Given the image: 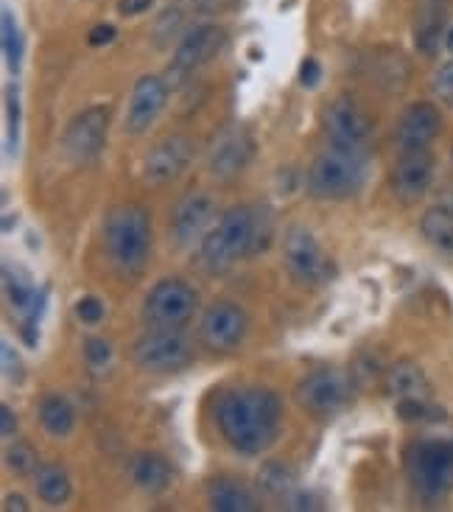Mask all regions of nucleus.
Listing matches in <instances>:
<instances>
[{"instance_id": "nucleus-1", "label": "nucleus", "mask_w": 453, "mask_h": 512, "mask_svg": "<svg viewBox=\"0 0 453 512\" xmlns=\"http://www.w3.org/2000/svg\"><path fill=\"white\" fill-rule=\"evenodd\" d=\"M280 415L283 406L272 389H230L216 403V423L221 437L238 454L247 457H258L266 448H272L280 431Z\"/></svg>"}, {"instance_id": "nucleus-2", "label": "nucleus", "mask_w": 453, "mask_h": 512, "mask_svg": "<svg viewBox=\"0 0 453 512\" xmlns=\"http://www.w3.org/2000/svg\"><path fill=\"white\" fill-rule=\"evenodd\" d=\"M258 252V208L235 205L202 241V263L210 275H224L235 263Z\"/></svg>"}, {"instance_id": "nucleus-3", "label": "nucleus", "mask_w": 453, "mask_h": 512, "mask_svg": "<svg viewBox=\"0 0 453 512\" xmlns=\"http://www.w3.org/2000/svg\"><path fill=\"white\" fill-rule=\"evenodd\" d=\"M104 247L118 275L135 277L146 269L151 252L149 210L140 205L115 208L104 224Z\"/></svg>"}, {"instance_id": "nucleus-4", "label": "nucleus", "mask_w": 453, "mask_h": 512, "mask_svg": "<svg viewBox=\"0 0 453 512\" xmlns=\"http://www.w3.org/2000/svg\"><path fill=\"white\" fill-rule=\"evenodd\" d=\"M370 154L344 146H330L308 168V194L322 202H342L356 196L367 182Z\"/></svg>"}, {"instance_id": "nucleus-5", "label": "nucleus", "mask_w": 453, "mask_h": 512, "mask_svg": "<svg viewBox=\"0 0 453 512\" xmlns=\"http://www.w3.org/2000/svg\"><path fill=\"white\" fill-rule=\"evenodd\" d=\"M406 471L423 499H445L453 490V440L414 443L406 454Z\"/></svg>"}, {"instance_id": "nucleus-6", "label": "nucleus", "mask_w": 453, "mask_h": 512, "mask_svg": "<svg viewBox=\"0 0 453 512\" xmlns=\"http://www.w3.org/2000/svg\"><path fill=\"white\" fill-rule=\"evenodd\" d=\"M283 255H286V266L305 286H325L336 277V266L330 261L325 250L319 247L311 230H305L302 224H291L283 238Z\"/></svg>"}, {"instance_id": "nucleus-7", "label": "nucleus", "mask_w": 453, "mask_h": 512, "mask_svg": "<svg viewBox=\"0 0 453 512\" xmlns=\"http://www.w3.org/2000/svg\"><path fill=\"white\" fill-rule=\"evenodd\" d=\"M199 305L196 291L177 277L160 280L154 289L149 291L146 303H143V319L149 322L151 328H171L179 331L182 325H188Z\"/></svg>"}, {"instance_id": "nucleus-8", "label": "nucleus", "mask_w": 453, "mask_h": 512, "mask_svg": "<svg viewBox=\"0 0 453 512\" xmlns=\"http://www.w3.org/2000/svg\"><path fill=\"white\" fill-rule=\"evenodd\" d=\"M350 378L336 370V367H322L314 370L311 375L302 378V384L297 387V401L305 412H311L314 417H333L342 412L344 406L350 403Z\"/></svg>"}, {"instance_id": "nucleus-9", "label": "nucleus", "mask_w": 453, "mask_h": 512, "mask_svg": "<svg viewBox=\"0 0 453 512\" xmlns=\"http://www.w3.org/2000/svg\"><path fill=\"white\" fill-rule=\"evenodd\" d=\"M135 364L146 373H177L191 364V347L185 336L171 328H151L135 342Z\"/></svg>"}, {"instance_id": "nucleus-10", "label": "nucleus", "mask_w": 453, "mask_h": 512, "mask_svg": "<svg viewBox=\"0 0 453 512\" xmlns=\"http://www.w3.org/2000/svg\"><path fill=\"white\" fill-rule=\"evenodd\" d=\"M247 331V311L238 303L221 300V303H213L205 311L202 325H199V342H202L210 353H233V350L241 347Z\"/></svg>"}, {"instance_id": "nucleus-11", "label": "nucleus", "mask_w": 453, "mask_h": 512, "mask_svg": "<svg viewBox=\"0 0 453 512\" xmlns=\"http://www.w3.org/2000/svg\"><path fill=\"white\" fill-rule=\"evenodd\" d=\"M322 129L333 146L367 152L372 140V121L367 112L350 98H333L322 110Z\"/></svg>"}, {"instance_id": "nucleus-12", "label": "nucleus", "mask_w": 453, "mask_h": 512, "mask_svg": "<svg viewBox=\"0 0 453 512\" xmlns=\"http://www.w3.org/2000/svg\"><path fill=\"white\" fill-rule=\"evenodd\" d=\"M252 152H255V140L249 135L247 126L227 124L224 129H219V135L210 143L207 168L216 180L230 182L247 168Z\"/></svg>"}, {"instance_id": "nucleus-13", "label": "nucleus", "mask_w": 453, "mask_h": 512, "mask_svg": "<svg viewBox=\"0 0 453 512\" xmlns=\"http://www.w3.org/2000/svg\"><path fill=\"white\" fill-rule=\"evenodd\" d=\"M107 129H110V112L104 107H90L82 115H76L65 129V154L73 163H90L107 146Z\"/></svg>"}, {"instance_id": "nucleus-14", "label": "nucleus", "mask_w": 453, "mask_h": 512, "mask_svg": "<svg viewBox=\"0 0 453 512\" xmlns=\"http://www.w3.org/2000/svg\"><path fill=\"white\" fill-rule=\"evenodd\" d=\"M224 42H227L224 28H191L177 45V54H174V62H171V76H174V82H182L185 76H191L193 70H199L202 65H207L210 59H216V56L221 54V48H224Z\"/></svg>"}, {"instance_id": "nucleus-15", "label": "nucleus", "mask_w": 453, "mask_h": 512, "mask_svg": "<svg viewBox=\"0 0 453 512\" xmlns=\"http://www.w3.org/2000/svg\"><path fill=\"white\" fill-rule=\"evenodd\" d=\"M431 180H434V157L428 149L400 152V160L389 174V188L398 202L414 205L426 196Z\"/></svg>"}, {"instance_id": "nucleus-16", "label": "nucleus", "mask_w": 453, "mask_h": 512, "mask_svg": "<svg viewBox=\"0 0 453 512\" xmlns=\"http://www.w3.org/2000/svg\"><path fill=\"white\" fill-rule=\"evenodd\" d=\"M193 160V140L188 135H168V138L157 140L146 154L143 163V177L151 185H168L177 177L185 174V168L191 166Z\"/></svg>"}, {"instance_id": "nucleus-17", "label": "nucleus", "mask_w": 453, "mask_h": 512, "mask_svg": "<svg viewBox=\"0 0 453 512\" xmlns=\"http://www.w3.org/2000/svg\"><path fill=\"white\" fill-rule=\"evenodd\" d=\"M165 101H168V84L160 76H140L135 87H132L129 107H126V135H143V132H149V126L165 110Z\"/></svg>"}, {"instance_id": "nucleus-18", "label": "nucleus", "mask_w": 453, "mask_h": 512, "mask_svg": "<svg viewBox=\"0 0 453 512\" xmlns=\"http://www.w3.org/2000/svg\"><path fill=\"white\" fill-rule=\"evenodd\" d=\"M216 219V199L213 196L202 194H188L174 210V219H171V236L177 241L179 247H193V244H202L207 236V227Z\"/></svg>"}, {"instance_id": "nucleus-19", "label": "nucleus", "mask_w": 453, "mask_h": 512, "mask_svg": "<svg viewBox=\"0 0 453 512\" xmlns=\"http://www.w3.org/2000/svg\"><path fill=\"white\" fill-rule=\"evenodd\" d=\"M440 132V110L434 104H428V101H420V104H412L409 110L400 115L395 140H398L400 152H417V149H428Z\"/></svg>"}, {"instance_id": "nucleus-20", "label": "nucleus", "mask_w": 453, "mask_h": 512, "mask_svg": "<svg viewBox=\"0 0 453 512\" xmlns=\"http://www.w3.org/2000/svg\"><path fill=\"white\" fill-rule=\"evenodd\" d=\"M3 286H6V300H9V305L26 319V325H23L26 342L28 345H37V336H34V328H37V325H34V322L40 317L42 297L37 294V289L28 283L26 277L20 275V272H12V269L3 272Z\"/></svg>"}, {"instance_id": "nucleus-21", "label": "nucleus", "mask_w": 453, "mask_h": 512, "mask_svg": "<svg viewBox=\"0 0 453 512\" xmlns=\"http://www.w3.org/2000/svg\"><path fill=\"white\" fill-rule=\"evenodd\" d=\"M448 23V3L445 0H420L417 20H414V42L426 56L437 54L440 42H445Z\"/></svg>"}, {"instance_id": "nucleus-22", "label": "nucleus", "mask_w": 453, "mask_h": 512, "mask_svg": "<svg viewBox=\"0 0 453 512\" xmlns=\"http://www.w3.org/2000/svg\"><path fill=\"white\" fill-rule=\"evenodd\" d=\"M386 392L395 395L398 401H431V384L426 373L420 370V364L403 359L389 367L386 373Z\"/></svg>"}, {"instance_id": "nucleus-23", "label": "nucleus", "mask_w": 453, "mask_h": 512, "mask_svg": "<svg viewBox=\"0 0 453 512\" xmlns=\"http://www.w3.org/2000/svg\"><path fill=\"white\" fill-rule=\"evenodd\" d=\"M207 501L216 512H258L261 504L255 493L235 479H213L207 487Z\"/></svg>"}, {"instance_id": "nucleus-24", "label": "nucleus", "mask_w": 453, "mask_h": 512, "mask_svg": "<svg viewBox=\"0 0 453 512\" xmlns=\"http://www.w3.org/2000/svg\"><path fill=\"white\" fill-rule=\"evenodd\" d=\"M132 482L143 493L157 496V493H165L171 487L174 471H171L168 459L160 457V454H140V457L132 459Z\"/></svg>"}, {"instance_id": "nucleus-25", "label": "nucleus", "mask_w": 453, "mask_h": 512, "mask_svg": "<svg viewBox=\"0 0 453 512\" xmlns=\"http://www.w3.org/2000/svg\"><path fill=\"white\" fill-rule=\"evenodd\" d=\"M34 487H37V496L51 507L65 504L70 499V493H73L70 476L62 465H40L34 471Z\"/></svg>"}, {"instance_id": "nucleus-26", "label": "nucleus", "mask_w": 453, "mask_h": 512, "mask_svg": "<svg viewBox=\"0 0 453 512\" xmlns=\"http://www.w3.org/2000/svg\"><path fill=\"white\" fill-rule=\"evenodd\" d=\"M420 233L442 255L453 258V210L431 208L420 222Z\"/></svg>"}, {"instance_id": "nucleus-27", "label": "nucleus", "mask_w": 453, "mask_h": 512, "mask_svg": "<svg viewBox=\"0 0 453 512\" xmlns=\"http://www.w3.org/2000/svg\"><path fill=\"white\" fill-rule=\"evenodd\" d=\"M40 420L51 437H68L76 426V412L65 395H45L40 403Z\"/></svg>"}, {"instance_id": "nucleus-28", "label": "nucleus", "mask_w": 453, "mask_h": 512, "mask_svg": "<svg viewBox=\"0 0 453 512\" xmlns=\"http://www.w3.org/2000/svg\"><path fill=\"white\" fill-rule=\"evenodd\" d=\"M258 487L272 499H289L297 487V473L283 462H266L258 473Z\"/></svg>"}, {"instance_id": "nucleus-29", "label": "nucleus", "mask_w": 453, "mask_h": 512, "mask_svg": "<svg viewBox=\"0 0 453 512\" xmlns=\"http://www.w3.org/2000/svg\"><path fill=\"white\" fill-rule=\"evenodd\" d=\"M3 56H6L9 70L17 73L23 65V37H20V28L14 23V14L9 9H3Z\"/></svg>"}, {"instance_id": "nucleus-30", "label": "nucleus", "mask_w": 453, "mask_h": 512, "mask_svg": "<svg viewBox=\"0 0 453 512\" xmlns=\"http://www.w3.org/2000/svg\"><path fill=\"white\" fill-rule=\"evenodd\" d=\"M17 129H20V96L17 87L9 84L6 90V152H17Z\"/></svg>"}, {"instance_id": "nucleus-31", "label": "nucleus", "mask_w": 453, "mask_h": 512, "mask_svg": "<svg viewBox=\"0 0 453 512\" xmlns=\"http://www.w3.org/2000/svg\"><path fill=\"white\" fill-rule=\"evenodd\" d=\"M6 465H9V471L14 473H34L40 465H37V454H34V448L28 443H14L6 448Z\"/></svg>"}, {"instance_id": "nucleus-32", "label": "nucleus", "mask_w": 453, "mask_h": 512, "mask_svg": "<svg viewBox=\"0 0 453 512\" xmlns=\"http://www.w3.org/2000/svg\"><path fill=\"white\" fill-rule=\"evenodd\" d=\"M431 90L440 104H445L448 110H453V59L445 62L437 73H434V82H431Z\"/></svg>"}, {"instance_id": "nucleus-33", "label": "nucleus", "mask_w": 453, "mask_h": 512, "mask_svg": "<svg viewBox=\"0 0 453 512\" xmlns=\"http://www.w3.org/2000/svg\"><path fill=\"white\" fill-rule=\"evenodd\" d=\"M84 356H87V364H90L96 373H101V370L110 364L112 350L104 339H87V345H84Z\"/></svg>"}, {"instance_id": "nucleus-34", "label": "nucleus", "mask_w": 453, "mask_h": 512, "mask_svg": "<svg viewBox=\"0 0 453 512\" xmlns=\"http://www.w3.org/2000/svg\"><path fill=\"white\" fill-rule=\"evenodd\" d=\"M0 359H3V375L12 381V384H20L23 381V361H20V356H17V350H14L9 342H3L0 345Z\"/></svg>"}, {"instance_id": "nucleus-35", "label": "nucleus", "mask_w": 453, "mask_h": 512, "mask_svg": "<svg viewBox=\"0 0 453 512\" xmlns=\"http://www.w3.org/2000/svg\"><path fill=\"white\" fill-rule=\"evenodd\" d=\"M76 317L82 319L84 325H98L104 319V303L98 297H82L76 303Z\"/></svg>"}, {"instance_id": "nucleus-36", "label": "nucleus", "mask_w": 453, "mask_h": 512, "mask_svg": "<svg viewBox=\"0 0 453 512\" xmlns=\"http://www.w3.org/2000/svg\"><path fill=\"white\" fill-rule=\"evenodd\" d=\"M191 3L199 14H227L233 12L241 0H191Z\"/></svg>"}, {"instance_id": "nucleus-37", "label": "nucleus", "mask_w": 453, "mask_h": 512, "mask_svg": "<svg viewBox=\"0 0 453 512\" xmlns=\"http://www.w3.org/2000/svg\"><path fill=\"white\" fill-rule=\"evenodd\" d=\"M319 79H322V68H319V62H316V59H305L300 68L302 87H316Z\"/></svg>"}, {"instance_id": "nucleus-38", "label": "nucleus", "mask_w": 453, "mask_h": 512, "mask_svg": "<svg viewBox=\"0 0 453 512\" xmlns=\"http://www.w3.org/2000/svg\"><path fill=\"white\" fill-rule=\"evenodd\" d=\"M115 26H110V23H104V26H96L93 31H90V37H87V42L90 45H110L112 40H115Z\"/></svg>"}, {"instance_id": "nucleus-39", "label": "nucleus", "mask_w": 453, "mask_h": 512, "mask_svg": "<svg viewBox=\"0 0 453 512\" xmlns=\"http://www.w3.org/2000/svg\"><path fill=\"white\" fill-rule=\"evenodd\" d=\"M0 434H3V440H12L14 434H17V417H14L9 406L0 409Z\"/></svg>"}, {"instance_id": "nucleus-40", "label": "nucleus", "mask_w": 453, "mask_h": 512, "mask_svg": "<svg viewBox=\"0 0 453 512\" xmlns=\"http://www.w3.org/2000/svg\"><path fill=\"white\" fill-rule=\"evenodd\" d=\"M151 3H154V0H118V12L135 17V14L149 12Z\"/></svg>"}, {"instance_id": "nucleus-41", "label": "nucleus", "mask_w": 453, "mask_h": 512, "mask_svg": "<svg viewBox=\"0 0 453 512\" xmlns=\"http://www.w3.org/2000/svg\"><path fill=\"white\" fill-rule=\"evenodd\" d=\"M3 510H6V512H12V510L26 512L28 504H26V499H23V496H6V501H3Z\"/></svg>"}, {"instance_id": "nucleus-42", "label": "nucleus", "mask_w": 453, "mask_h": 512, "mask_svg": "<svg viewBox=\"0 0 453 512\" xmlns=\"http://www.w3.org/2000/svg\"><path fill=\"white\" fill-rule=\"evenodd\" d=\"M445 48L453 54V26L448 28V34H445Z\"/></svg>"}]
</instances>
